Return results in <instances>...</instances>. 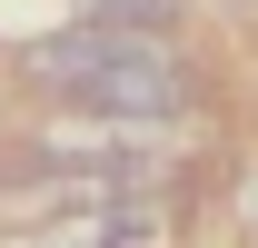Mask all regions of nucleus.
<instances>
[{
	"label": "nucleus",
	"mask_w": 258,
	"mask_h": 248,
	"mask_svg": "<svg viewBox=\"0 0 258 248\" xmlns=\"http://www.w3.org/2000/svg\"><path fill=\"white\" fill-rule=\"evenodd\" d=\"M30 70L50 90H70L80 109H99V119H179V109H189L179 60H169L149 30H109V20L60 30L50 50H30Z\"/></svg>",
	"instance_id": "f257e3e1"
},
{
	"label": "nucleus",
	"mask_w": 258,
	"mask_h": 248,
	"mask_svg": "<svg viewBox=\"0 0 258 248\" xmlns=\"http://www.w3.org/2000/svg\"><path fill=\"white\" fill-rule=\"evenodd\" d=\"M40 248H109V218H80V228H50Z\"/></svg>",
	"instance_id": "f03ea898"
}]
</instances>
